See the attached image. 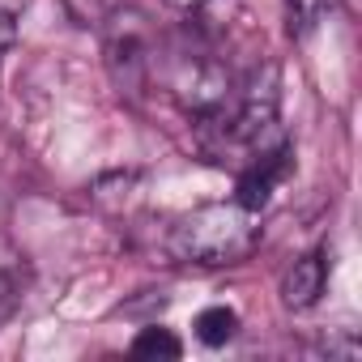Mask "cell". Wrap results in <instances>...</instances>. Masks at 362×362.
<instances>
[{
	"mask_svg": "<svg viewBox=\"0 0 362 362\" xmlns=\"http://www.w3.org/2000/svg\"><path fill=\"white\" fill-rule=\"evenodd\" d=\"M162 5H170V9H179V13H192V9L205 5V0H162Z\"/></svg>",
	"mask_w": 362,
	"mask_h": 362,
	"instance_id": "obj_9",
	"label": "cell"
},
{
	"mask_svg": "<svg viewBox=\"0 0 362 362\" xmlns=\"http://www.w3.org/2000/svg\"><path fill=\"white\" fill-rule=\"evenodd\" d=\"M235 328H239V315H235L230 307H205V311L197 315V337H201L205 345H226V341L235 337Z\"/></svg>",
	"mask_w": 362,
	"mask_h": 362,
	"instance_id": "obj_5",
	"label": "cell"
},
{
	"mask_svg": "<svg viewBox=\"0 0 362 362\" xmlns=\"http://www.w3.org/2000/svg\"><path fill=\"white\" fill-rule=\"evenodd\" d=\"M337 0H286V26H290V39H307L328 13H332Z\"/></svg>",
	"mask_w": 362,
	"mask_h": 362,
	"instance_id": "obj_4",
	"label": "cell"
},
{
	"mask_svg": "<svg viewBox=\"0 0 362 362\" xmlns=\"http://www.w3.org/2000/svg\"><path fill=\"white\" fill-rule=\"evenodd\" d=\"M324 277H328V260L324 256H303L290 264V273L281 277V303L303 311L324 294Z\"/></svg>",
	"mask_w": 362,
	"mask_h": 362,
	"instance_id": "obj_3",
	"label": "cell"
},
{
	"mask_svg": "<svg viewBox=\"0 0 362 362\" xmlns=\"http://www.w3.org/2000/svg\"><path fill=\"white\" fill-rule=\"evenodd\" d=\"M132 354L136 358H179L184 345H179V337L170 328H141L132 341Z\"/></svg>",
	"mask_w": 362,
	"mask_h": 362,
	"instance_id": "obj_6",
	"label": "cell"
},
{
	"mask_svg": "<svg viewBox=\"0 0 362 362\" xmlns=\"http://www.w3.org/2000/svg\"><path fill=\"white\" fill-rule=\"evenodd\" d=\"M145 64H149V39H145V26L141 18H115L111 35H107V73L119 90H136L141 77H145Z\"/></svg>",
	"mask_w": 362,
	"mask_h": 362,
	"instance_id": "obj_2",
	"label": "cell"
},
{
	"mask_svg": "<svg viewBox=\"0 0 362 362\" xmlns=\"http://www.w3.org/2000/svg\"><path fill=\"white\" fill-rule=\"evenodd\" d=\"M170 247L197 264H230L256 247V226L239 205H201L188 218H179V226L170 230Z\"/></svg>",
	"mask_w": 362,
	"mask_h": 362,
	"instance_id": "obj_1",
	"label": "cell"
},
{
	"mask_svg": "<svg viewBox=\"0 0 362 362\" xmlns=\"http://www.w3.org/2000/svg\"><path fill=\"white\" fill-rule=\"evenodd\" d=\"M77 26H98L107 18V0H64Z\"/></svg>",
	"mask_w": 362,
	"mask_h": 362,
	"instance_id": "obj_8",
	"label": "cell"
},
{
	"mask_svg": "<svg viewBox=\"0 0 362 362\" xmlns=\"http://www.w3.org/2000/svg\"><path fill=\"white\" fill-rule=\"evenodd\" d=\"M26 5H30V0H0V52H9V47L18 43Z\"/></svg>",
	"mask_w": 362,
	"mask_h": 362,
	"instance_id": "obj_7",
	"label": "cell"
}]
</instances>
